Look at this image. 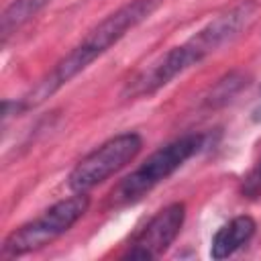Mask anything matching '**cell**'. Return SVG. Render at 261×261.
I'll return each mask as SVG.
<instances>
[{
  "label": "cell",
  "mask_w": 261,
  "mask_h": 261,
  "mask_svg": "<svg viewBox=\"0 0 261 261\" xmlns=\"http://www.w3.org/2000/svg\"><path fill=\"white\" fill-rule=\"evenodd\" d=\"M241 194L245 198H261V159L251 167V171L243 177Z\"/></svg>",
  "instance_id": "30bf717a"
},
{
  "label": "cell",
  "mask_w": 261,
  "mask_h": 261,
  "mask_svg": "<svg viewBox=\"0 0 261 261\" xmlns=\"http://www.w3.org/2000/svg\"><path fill=\"white\" fill-rule=\"evenodd\" d=\"M245 84H247V82H245V77H243L241 73H230V75L222 77V80L214 86V90L210 92V96H208L206 102H208L210 106L224 104V102H228Z\"/></svg>",
  "instance_id": "9c48e42d"
},
{
  "label": "cell",
  "mask_w": 261,
  "mask_h": 261,
  "mask_svg": "<svg viewBox=\"0 0 261 261\" xmlns=\"http://www.w3.org/2000/svg\"><path fill=\"white\" fill-rule=\"evenodd\" d=\"M163 0H130L110 12L106 18H102L63 59L55 63V67L22 98L10 102L14 106V114L24 112L33 106H39L49 96H53L59 88H63L69 80H73L77 73H82L94 59L104 55L112 45H116L130 29L139 27L143 20H147Z\"/></svg>",
  "instance_id": "7a4b0ae2"
},
{
  "label": "cell",
  "mask_w": 261,
  "mask_h": 261,
  "mask_svg": "<svg viewBox=\"0 0 261 261\" xmlns=\"http://www.w3.org/2000/svg\"><path fill=\"white\" fill-rule=\"evenodd\" d=\"M206 137L204 135H184L155 153H151L133 173H128L120 184L110 192V204L112 206H126L137 200H141L145 194H149L155 186L165 181L171 173H175L190 157H194L204 147Z\"/></svg>",
  "instance_id": "3957f363"
},
{
  "label": "cell",
  "mask_w": 261,
  "mask_h": 261,
  "mask_svg": "<svg viewBox=\"0 0 261 261\" xmlns=\"http://www.w3.org/2000/svg\"><path fill=\"white\" fill-rule=\"evenodd\" d=\"M49 0H14L2 14V41H6L14 31H18L24 22H29Z\"/></svg>",
  "instance_id": "ba28073f"
},
{
  "label": "cell",
  "mask_w": 261,
  "mask_h": 261,
  "mask_svg": "<svg viewBox=\"0 0 261 261\" xmlns=\"http://www.w3.org/2000/svg\"><path fill=\"white\" fill-rule=\"evenodd\" d=\"M141 147H143V139L137 133H122L108 139L92 153H88L71 169L67 177L69 188L73 192H88L96 188L98 184L114 175L118 169H122L126 163H130L141 151Z\"/></svg>",
  "instance_id": "5b68a950"
},
{
  "label": "cell",
  "mask_w": 261,
  "mask_h": 261,
  "mask_svg": "<svg viewBox=\"0 0 261 261\" xmlns=\"http://www.w3.org/2000/svg\"><path fill=\"white\" fill-rule=\"evenodd\" d=\"M255 220L247 214L243 216H234L232 220H228L226 224H222L210 243V255L212 259H224L230 257L232 253H237L241 247H245L251 237L255 234Z\"/></svg>",
  "instance_id": "52a82bcc"
},
{
  "label": "cell",
  "mask_w": 261,
  "mask_h": 261,
  "mask_svg": "<svg viewBox=\"0 0 261 261\" xmlns=\"http://www.w3.org/2000/svg\"><path fill=\"white\" fill-rule=\"evenodd\" d=\"M90 198L86 192H77L75 196H69L65 200H59L51 208H47L43 214L33 218L31 222L18 226L12 230L4 243H2V257H20L31 251H37L51 241L65 234L88 210Z\"/></svg>",
  "instance_id": "277c9868"
},
{
  "label": "cell",
  "mask_w": 261,
  "mask_h": 261,
  "mask_svg": "<svg viewBox=\"0 0 261 261\" xmlns=\"http://www.w3.org/2000/svg\"><path fill=\"white\" fill-rule=\"evenodd\" d=\"M259 10L257 0H237L226 10L216 14L206 27H202L196 35H192L186 43L169 49L149 67L139 71L126 86L122 96L128 100L151 96L163 86H167L173 77L198 65L202 59L218 51L222 45L234 41L243 31L251 27L255 14Z\"/></svg>",
  "instance_id": "6da1fadb"
},
{
  "label": "cell",
  "mask_w": 261,
  "mask_h": 261,
  "mask_svg": "<svg viewBox=\"0 0 261 261\" xmlns=\"http://www.w3.org/2000/svg\"><path fill=\"white\" fill-rule=\"evenodd\" d=\"M251 120L253 122H261V92H259V96H257V100H255V104L251 108Z\"/></svg>",
  "instance_id": "8fae6325"
},
{
  "label": "cell",
  "mask_w": 261,
  "mask_h": 261,
  "mask_svg": "<svg viewBox=\"0 0 261 261\" xmlns=\"http://www.w3.org/2000/svg\"><path fill=\"white\" fill-rule=\"evenodd\" d=\"M186 220V204L173 202L161 208L130 241L122 259H157L175 241Z\"/></svg>",
  "instance_id": "8992f818"
}]
</instances>
